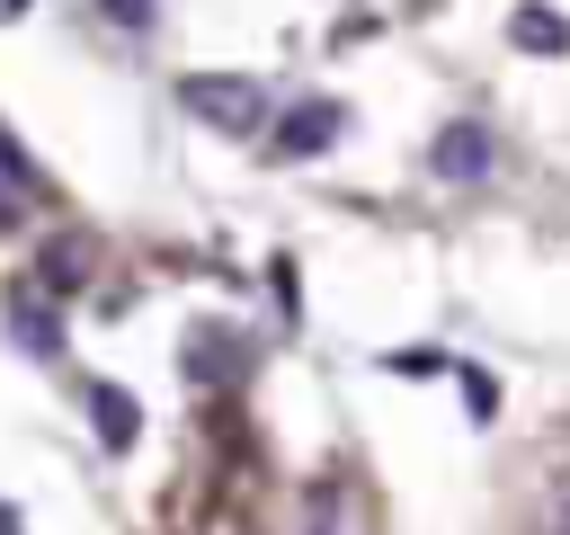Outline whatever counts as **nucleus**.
Segmentation results:
<instances>
[{
    "label": "nucleus",
    "instance_id": "1",
    "mask_svg": "<svg viewBox=\"0 0 570 535\" xmlns=\"http://www.w3.org/2000/svg\"><path fill=\"white\" fill-rule=\"evenodd\" d=\"M178 107L196 125H223V134H258L267 125V89L249 71H187L178 80Z\"/></svg>",
    "mask_w": 570,
    "mask_h": 535
},
{
    "label": "nucleus",
    "instance_id": "2",
    "mask_svg": "<svg viewBox=\"0 0 570 535\" xmlns=\"http://www.w3.org/2000/svg\"><path fill=\"white\" fill-rule=\"evenodd\" d=\"M428 169H436V178H490V125H472V116L445 125V134L428 143Z\"/></svg>",
    "mask_w": 570,
    "mask_h": 535
},
{
    "label": "nucleus",
    "instance_id": "3",
    "mask_svg": "<svg viewBox=\"0 0 570 535\" xmlns=\"http://www.w3.org/2000/svg\"><path fill=\"white\" fill-rule=\"evenodd\" d=\"M508 45L534 54V62H561V54H570V18L543 9V0H517V9H508Z\"/></svg>",
    "mask_w": 570,
    "mask_h": 535
},
{
    "label": "nucleus",
    "instance_id": "4",
    "mask_svg": "<svg viewBox=\"0 0 570 535\" xmlns=\"http://www.w3.org/2000/svg\"><path fill=\"white\" fill-rule=\"evenodd\" d=\"M338 143V107L330 98H303V107H285V125H276V152L285 160H303V152H330Z\"/></svg>",
    "mask_w": 570,
    "mask_h": 535
},
{
    "label": "nucleus",
    "instance_id": "5",
    "mask_svg": "<svg viewBox=\"0 0 570 535\" xmlns=\"http://www.w3.org/2000/svg\"><path fill=\"white\" fill-rule=\"evenodd\" d=\"M9 321H18V348H27V357H53V348H62V321L45 312V294L18 285V294H9Z\"/></svg>",
    "mask_w": 570,
    "mask_h": 535
},
{
    "label": "nucleus",
    "instance_id": "6",
    "mask_svg": "<svg viewBox=\"0 0 570 535\" xmlns=\"http://www.w3.org/2000/svg\"><path fill=\"white\" fill-rule=\"evenodd\" d=\"M89 419H98V437H107L116 455H125L134 428H142V419H134V392H116V383H89Z\"/></svg>",
    "mask_w": 570,
    "mask_h": 535
},
{
    "label": "nucleus",
    "instance_id": "7",
    "mask_svg": "<svg viewBox=\"0 0 570 535\" xmlns=\"http://www.w3.org/2000/svg\"><path fill=\"white\" fill-rule=\"evenodd\" d=\"M45 285H80V241H53L45 250Z\"/></svg>",
    "mask_w": 570,
    "mask_h": 535
},
{
    "label": "nucleus",
    "instance_id": "8",
    "mask_svg": "<svg viewBox=\"0 0 570 535\" xmlns=\"http://www.w3.org/2000/svg\"><path fill=\"white\" fill-rule=\"evenodd\" d=\"M98 9H107V18H116V27H125V36H151V18H160V9H151V0H98Z\"/></svg>",
    "mask_w": 570,
    "mask_h": 535
},
{
    "label": "nucleus",
    "instance_id": "9",
    "mask_svg": "<svg viewBox=\"0 0 570 535\" xmlns=\"http://www.w3.org/2000/svg\"><path fill=\"white\" fill-rule=\"evenodd\" d=\"M312 535H338V526H330V499H321V517H312Z\"/></svg>",
    "mask_w": 570,
    "mask_h": 535
},
{
    "label": "nucleus",
    "instance_id": "10",
    "mask_svg": "<svg viewBox=\"0 0 570 535\" xmlns=\"http://www.w3.org/2000/svg\"><path fill=\"white\" fill-rule=\"evenodd\" d=\"M561 535H570V508H561Z\"/></svg>",
    "mask_w": 570,
    "mask_h": 535
}]
</instances>
